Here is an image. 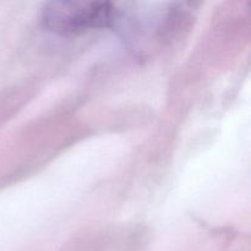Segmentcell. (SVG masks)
<instances>
[{
  "mask_svg": "<svg viewBox=\"0 0 251 251\" xmlns=\"http://www.w3.org/2000/svg\"><path fill=\"white\" fill-rule=\"evenodd\" d=\"M117 19L110 2H51L43 10L44 27L59 34L82 33L88 29L107 28Z\"/></svg>",
  "mask_w": 251,
  "mask_h": 251,
  "instance_id": "1",
  "label": "cell"
}]
</instances>
